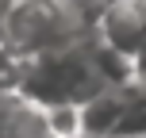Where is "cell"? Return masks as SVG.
Wrapping results in <instances>:
<instances>
[{
	"mask_svg": "<svg viewBox=\"0 0 146 138\" xmlns=\"http://www.w3.org/2000/svg\"><path fill=\"white\" fill-rule=\"evenodd\" d=\"M104 81L92 65L88 54V38L66 50H50L38 58L19 61L15 58V77H12V96H19L23 104L38 111L50 108H81L96 92H104Z\"/></svg>",
	"mask_w": 146,
	"mask_h": 138,
	"instance_id": "obj_1",
	"label": "cell"
},
{
	"mask_svg": "<svg viewBox=\"0 0 146 138\" xmlns=\"http://www.w3.org/2000/svg\"><path fill=\"white\" fill-rule=\"evenodd\" d=\"M96 31L81 27L58 0H12L8 8V31H4V54L27 61L50 50H66Z\"/></svg>",
	"mask_w": 146,
	"mask_h": 138,
	"instance_id": "obj_2",
	"label": "cell"
},
{
	"mask_svg": "<svg viewBox=\"0 0 146 138\" xmlns=\"http://www.w3.org/2000/svg\"><path fill=\"white\" fill-rule=\"evenodd\" d=\"M96 38L131 61L135 85H146V0H111L96 23Z\"/></svg>",
	"mask_w": 146,
	"mask_h": 138,
	"instance_id": "obj_3",
	"label": "cell"
},
{
	"mask_svg": "<svg viewBox=\"0 0 146 138\" xmlns=\"http://www.w3.org/2000/svg\"><path fill=\"white\" fill-rule=\"evenodd\" d=\"M127 88H104L96 92L88 104H81L77 115H81V138H115L119 123H123V111H127Z\"/></svg>",
	"mask_w": 146,
	"mask_h": 138,
	"instance_id": "obj_4",
	"label": "cell"
},
{
	"mask_svg": "<svg viewBox=\"0 0 146 138\" xmlns=\"http://www.w3.org/2000/svg\"><path fill=\"white\" fill-rule=\"evenodd\" d=\"M62 8L73 15V19L81 23V27H88V31H96V23L104 19V12L111 8V0H58Z\"/></svg>",
	"mask_w": 146,
	"mask_h": 138,
	"instance_id": "obj_5",
	"label": "cell"
},
{
	"mask_svg": "<svg viewBox=\"0 0 146 138\" xmlns=\"http://www.w3.org/2000/svg\"><path fill=\"white\" fill-rule=\"evenodd\" d=\"M8 8H12V0H0V54H4V31H8Z\"/></svg>",
	"mask_w": 146,
	"mask_h": 138,
	"instance_id": "obj_6",
	"label": "cell"
},
{
	"mask_svg": "<svg viewBox=\"0 0 146 138\" xmlns=\"http://www.w3.org/2000/svg\"><path fill=\"white\" fill-rule=\"evenodd\" d=\"M139 138H146V134H139Z\"/></svg>",
	"mask_w": 146,
	"mask_h": 138,
	"instance_id": "obj_7",
	"label": "cell"
}]
</instances>
